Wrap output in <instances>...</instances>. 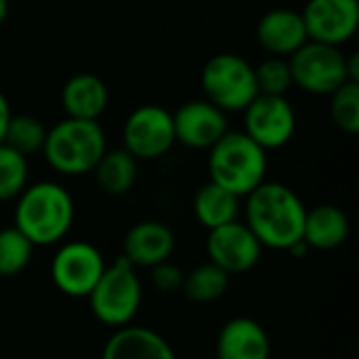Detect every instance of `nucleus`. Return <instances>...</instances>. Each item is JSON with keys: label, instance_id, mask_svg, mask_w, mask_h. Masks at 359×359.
Segmentation results:
<instances>
[{"label": "nucleus", "instance_id": "nucleus-24", "mask_svg": "<svg viewBox=\"0 0 359 359\" xmlns=\"http://www.w3.org/2000/svg\"><path fill=\"white\" fill-rule=\"evenodd\" d=\"M34 255L32 242L15 227L0 229V278H15L27 269Z\"/></svg>", "mask_w": 359, "mask_h": 359}, {"label": "nucleus", "instance_id": "nucleus-22", "mask_svg": "<svg viewBox=\"0 0 359 359\" xmlns=\"http://www.w3.org/2000/svg\"><path fill=\"white\" fill-rule=\"evenodd\" d=\"M229 288V276L212 263L198 265L183 278V294L198 305H208L225 297Z\"/></svg>", "mask_w": 359, "mask_h": 359}, {"label": "nucleus", "instance_id": "nucleus-30", "mask_svg": "<svg viewBox=\"0 0 359 359\" xmlns=\"http://www.w3.org/2000/svg\"><path fill=\"white\" fill-rule=\"evenodd\" d=\"M347 80L359 84V59L358 55H347Z\"/></svg>", "mask_w": 359, "mask_h": 359}, {"label": "nucleus", "instance_id": "nucleus-2", "mask_svg": "<svg viewBox=\"0 0 359 359\" xmlns=\"http://www.w3.org/2000/svg\"><path fill=\"white\" fill-rule=\"evenodd\" d=\"M74 219L76 204L72 194L57 181H38L19 194L13 227L19 229L34 248L55 246L67 238Z\"/></svg>", "mask_w": 359, "mask_h": 359}, {"label": "nucleus", "instance_id": "nucleus-7", "mask_svg": "<svg viewBox=\"0 0 359 359\" xmlns=\"http://www.w3.org/2000/svg\"><path fill=\"white\" fill-rule=\"evenodd\" d=\"M292 84L318 97H330L347 80V55L339 46L307 40L288 57Z\"/></svg>", "mask_w": 359, "mask_h": 359}, {"label": "nucleus", "instance_id": "nucleus-26", "mask_svg": "<svg viewBox=\"0 0 359 359\" xmlns=\"http://www.w3.org/2000/svg\"><path fill=\"white\" fill-rule=\"evenodd\" d=\"M330 118L347 135L359 133V84L345 82L330 95Z\"/></svg>", "mask_w": 359, "mask_h": 359}, {"label": "nucleus", "instance_id": "nucleus-9", "mask_svg": "<svg viewBox=\"0 0 359 359\" xmlns=\"http://www.w3.org/2000/svg\"><path fill=\"white\" fill-rule=\"evenodd\" d=\"M122 143L137 162L158 160L166 156L175 141L172 114L162 105H141L133 109L122 126Z\"/></svg>", "mask_w": 359, "mask_h": 359}, {"label": "nucleus", "instance_id": "nucleus-6", "mask_svg": "<svg viewBox=\"0 0 359 359\" xmlns=\"http://www.w3.org/2000/svg\"><path fill=\"white\" fill-rule=\"evenodd\" d=\"M200 84L206 101L225 114L244 111L259 95L255 65L236 53H219L210 57L202 67Z\"/></svg>", "mask_w": 359, "mask_h": 359}, {"label": "nucleus", "instance_id": "nucleus-10", "mask_svg": "<svg viewBox=\"0 0 359 359\" xmlns=\"http://www.w3.org/2000/svg\"><path fill=\"white\" fill-rule=\"evenodd\" d=\"M244 133L265 151L288 145L297 133V114L282 95H257L244 109Z\"/></svg>", "mask_w": 359, "mask_h": 359}, {"label": "nucleus", "instance_id": "nucleus-27", "mask_svg": "<svg viewBox=\"0 0 359 359\" xmlns=\"http://www.w3.org/2000/svg\"><path fill=\"white\" fill-rule=\"evenodd\" d=\"M255 80L259 95H282L286 97L292 86V74L288 59L284 57H267L259 65H255Z\"/></svg>", "mask_w": 359, "mask_h": 359}, {"label": "nucleus", "instance_id": "nucleus-15", "mask_svg": "<svg viewBox=\"0 0 359 359\" xmlns=\"http://www.w3.org/2000/svg\"><path fill=\"white\" fill-rule=\"evenodd\" d=\"M257 40L269 53V57L288 59L309 38L299 11L271 8L257 23Z\"/></svg>", "mask_w": 359, "mask_h": 359}, {"label": "nucleus", "instance_id": "nucleus-20", "mask_svg": "<svg viewBox=\"0 0 359 359\" xmlns=\"http://www.w3.org/2000/svg\"><path fill=\"white\" fill-rule=\"evenodd\" d=\"M240 200L242 198L208 181L194 196V217L206 231H212L240 219Z\"/></svg>", "mask_w": 359, "mask_h": 359}, {"label": "nucleus", "instance_id": "nucleus-32", "mask_svg": "<svg viewBox=\"0 0 359 359\" xmlns=\"http://www.w3.org/2000/svg\"><path fill=\"white\" fill-rule=\"evenodd\" d=\"M202 359H206V358H202Z\"/></svg>", "mask_w": 359, "mask_h": 359}, {"label": "nucleus", "instance_id": "nucleus-1", "mask_svg": "<svg viewBox=\"0 0 359 359\" xmlns=\"http://www.w3.org/2000/svg\"><path fill=\"white\" fill-rule=\"evenodd\" d=\"M307 208L299 194L278 181H263L246 196L244 223L263 248L290 250L303 242Z\"/></svg>", "mask_w": 359, "mask_h": 359}, {"label": "nucleus", "instance_id": "nucleus-31", "mask_svg": "<svg viewBox=\"0 0 359 359\" xmlns=\"http://www.w3.org/2000/svg\"><path fill=\"white\" fill-rule=\"evenodd\" d=\"M8 17V0H0V25L6 21Z\"/></svg>", "mask_w": 359, "mask_h": 359}, {"label": "nucleus", "instance_id": "nucleus-21", "mask_svg": "<svg viewBox=\"0 0 359 359\" xmlns=\"http://www.w3.org/2000/svg\"><path fill=\"white\" fill-rule=\"evenodd\" d=\"M97 187L111 198L126 196L139 177V162L126 149H107L95 166Z\"/></svg>", "mask_w": 359, "mask_h": 359}, {"label": "nucleus", "instance_id": "nucleus-11", "mask_svg": "<svg viewBox=\"0 0 359 359\" xmlns=\"http://www.w3.org/2000/svg\"><path fill=\"white\" fill-rule=\"evenodd\" d=\"M208 263L223 269L229 278L255 269L261 261L263 246L244 221H233L208 231Z\"/></svg>", "mask_w": 359, "mask_h": 359}, {"label": "nucleus", "instance_id": "nucleus-8", "mask_svg": "<svg viewBox=\"0 0 359 359\" xmlns=\"http://www.w3.org/2000/svg\"><path fill=\"white\" fill-rule=\"evenodd\" d=\"M107 263L101 250L84 240L65 242L50 261V280L55 288L69 299H86Z\"/></svg>", "mask_w": 359, "mask_h": 359}, {"label": "nucleus", "instance_id": "nucleus-29", "mask_svg": "<svg viewBox=\"0 0 359 359\" xmlns=\"http://www.w3.org/2000/svg\"><path fill=\"white\" fill-rule=\"evenodd\" d=\"M11 116H13L11 103H8V99L2 95V90H0V143H4V135H6V126H8V122H11Z\"/></svg>", "mask_w": 359, "mask_h": 359}, {"label": "nucleus", "instance_id": "nucleus-28", "mask_svg": "<svg viewBox=\"0 0 359 359\" xmlns=\"http://www.w3.org/2000/svg\"><path fill=\"white\" fill-rule=\"evenodd\" d=\"M149 278H151V284L156 290L168 294V292H177L183 288L185 273L177 265H172L170 261H164V263L149 269Z\"/></svg>", "mask_w": 359, "mask_h": 359}, {"label": "nucleus", "instance_id": "nucleus-12", "mask_svg": "<svg viewBox=\"0 0 359 359\" xmlns=\"http://www.w3.org/2000/svg\"><path fill=\"white\" fill-rule=\"evenodd\" d=\"M307 38L313 42L343 46L359 27L358 0H307L301 11Z\"/></svg>", "mask_w": 359, "mask_h": 359}, {"label": "nucleus", "instance_id": "nucleus-18", "mask_svg": "<svg viewBox=\"0 0 359 359\" xmlns=\"http://www.w3.org/2000/svg\"><path fill=\"white\" fill-rule=\"evenodd\" d=\"M61 105L67 118L99 122L109 105V88L95 74H76L63 84Z\"/></svg>", "mask_w": 359, "mask_h": 359}, {"label": "nucleus", "instance_id": "nucleus-3", "mask_svg": "<svg viewBox=\"0 0 359 359\" xmlns=\"http://www.w3.org/2000/svg\"><path fill=\"white\" fill-rule=\"evenodd\" d=\"M107 151V139L99 122L63 118L46 130L42 147L46 164L65 177H82L95 170L103 154Z\"/></svg>", "mask_w": 359, "mask_h": 359}, {"label": "nucleus", "instance_id": "nucleus-23", "mask_svg": "<svg viewBox=\"0 0 359 359\" xmlns=\"http://www.w3.org/2000/svg\"><path fill=\"white\" fill-rule=\"evenodd\" d=\"M46 126L32 114H13L6 126L4 145L15 149L17 154L29 158L42 151L46 141Z\"/></svg>", "mask_w": 359, "mask_h": 359}, {"label": "nucleus", "instance_id": "nucleus-14", "mask_svg": "<svg viewBox=\"0 0 359 359\" xmlns=\"http://www.w3.org/2000/svg\"><path fill=\"white\" fill-rule=\"evenodd\" d=\"M175 233L162 221H141L133 225L122 242V259L135 269H151L170 261L175 252Z\"/></svg>", "mask_w": 359, "mask_h": 359}, {"label": "nucleus", "instance_id": "nucleus-13", "mask_svg": "<svg viewBox=\"0 0 359 359\" xmlns=\"http://www.w3.org/2000/svg\"><path fill=\"white\" fill-rule=\"evenodd\" d=\"M175 141L189 149H210L227 130V114L206 99L183 103L172 114Z\"/></svg>", "mask_w": 359, "mask_h": 359}, {"label": "nucleus", "instance_id": "nucleus-16", "mask_svg": "<svg viewBox=\"0 0 359 359\" xmlns=\"http://www.w3.org/2000/svg\"><path fill=\"white\" fill-rule=\"evenodd\" d=\"M267 330L252 318H233L219 330L215 359H269Z\"/></svg>", "mask_w": 359, "mask_h": 359}, {"label": "nucleus", "instance_id": "nucleus-19", "mask_svg": "<svg viewBox=\"0 0 359 359\" xmlns=\"http://www.w3.org/2000/svg\"><path fill=\"white\" fill-rule=\"evenodd\" d=\"M349 217L343 208L334 204H320L311 210L307 208L303 225V242L313 250H334L341 248L349 238Z\"/></svg>", "mask_w": 359, "mask_h": 359}, {"label": "nucleus", "instance_id": "nucleus-4", "mask_svg": "<svg viewBox=\"0 0 359 359\" xmlns=\"http://www.w3.org/2000/svg\"><path fill=\"white\" fill-rule=\"evenodd\" d=\"M208 175L219 187L246 198L267 175V151L244 130H227L208 149Z\"/></svg>", "mask_w": 359, "mask_h": 359}, {"label": "nucleus", "instance_id": "nucleus-25", "mask_svg": "<svg viewBox=\"0 0 359 359\" xmlns=\"http://www.w3.org/2000/svg\"><path fill=\"white\" fill-rule=\"evenodd\" d=\"M29 164L27 158L0 143V202L17 200L27 187Z\"/></svg>", "mask_w": 359, "mask_h": 359}, {"label": "nucleus", "instance_id": "nucleus-5", "mask_svg": "<svg viewBox=\"0 0 359 359\" xmlns=\"http://www.w3.org/2000/svg\"><path fill=\"white\" fill-rule=\"evenodd\" d=\"M86 299L95 320L118 330L135 322L143 303V284L137 269L120 257L105 267Z\"/></svg>", "mask_w": 359, "mask_h": 359}, {"label": "nucleus", "instance_id": "nucleus-17", "mask_svg": "<svg viewBox=\"0 0 359 359\" xmlns=\"http://www.w3.org/2000/svg\"><path fill=\"white\" fill-rule=\"evenodd\" d=\"M101 359H177L170 343L151 328L124 326L107 339Z\"/></svg>", "mask_w": 359, "mask_h": 359}]
</instances>
